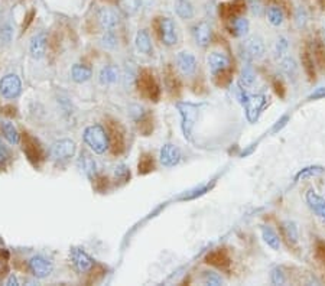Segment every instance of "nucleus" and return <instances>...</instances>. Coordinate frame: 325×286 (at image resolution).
<instances>
[{"label": "nucleus", "instance_id": "1", "mask_svg": "<svg viewBox=\"0 0 325 286\" xmlns=\"http://www.w3.org/2000/svg\"><path fill=\"white\" fill-rule=\"evenodd\" d=\"M237 100L240 101V104L244 107L246 113V119L249 123H256L260 117V114L263 113V110L266 109L269 98L265 94H249L243 87H237Z\"/></svg>", "mask_w": 325, "mask_h": 286}, {"label": "nucleus", "instance_id": "2", "mask_svg": "<svg viewBox=\"0 0 325 286\" xmlns=\"http://www.w3.org/2000/svg\"><path fill=\"white\" fill-rule=\"evenodd\" d=\"M84 142L85 145L93 150L97 155H103L106 150L110 148V139H108V132L100 124H93L88 126L84 130Z\"/></svg>", "mask_w": 325, "mask_h": 286}, {"label": "nucleus", "instance_id": "3", "mask_svg": "<svg viewBox=\"0 0 325 286\" xmlns=\"http://www.w3.org/2000/svg\"><path fill=\"white\" fill-rule=\"evenodd\" d=\"M200 107L201 106L195 103H187V101L176 103V109L181 116V129L187 140H192V132L200 116Z\"/></svg>", "mask_w": 325, "mask_h": 286}, {"label": "nucleus", "instance_id": "4", "mask_svg": "<svg viewBox=\"0 0 325 286\" xmlns=\"http://www.w3.org/2000/svg\"><path fill=\"white\" fill-rule=\"evenodd\" d=\"M137 87L142 95L149 98L152 101H158L161 97V87L159 82L156 80L155 74L150 69L145 68L140 71L137 77Z\"/></svg>", "mask_w": 325, "mask_h": 286}, {"label": "nucleus", "instance_id": "5", "mask_svg": "<svg viewBox=\"0 0 325 286\" xmlns=\"http://www.w3.org/2000/svg\"><path fill=\"white\" fill-rule=\"evenodd\" d=\"M22 149L27 161L33 166H39L45 161V150L42 148L41 142L29 133L22 135Z\"/></svg>", "mask_w": 325, "mask_h": 286}, {"label": "nucleus", "instance_id": "6", "mask_svg": "<svg viewBox=\"0 0 325 286\" xmlns=\"http://www.w3.org/2000/svg\"><path fill=\"white\" fill-rule=\"evenodd\" d=\"M77 145L71 139H59L49 148V156L55 162H65L75 155Z\"/></svg>", "mask_w": 325, "mask_h": 286}, {"label": "nucleus", "instance_id": "7", "mask_svg": "<svg viewBox=\"0 0 325 286\" xmlns=\"http://www.w3.org/2000/svg\"><path fill=\"white\" fill-rule=\"evenodd\" d=\"M108 139H110V149L113 155H120L126 149V137H124V130L122 124L114 120L108 122Z\"/></svg>", "mask_w": 325, "mask_h": 286}, {"label": "nucleus", "instance_id": "8", "mask_svg": "<svg viewBox=\"0 0 325 286\" xmlns=\"http://www.w3.org/2000/svg\"><path fill=\"white\" fill-rule=\"evenodd\" d=\"M158 35L165 46H174L178 42V32L174 20L171 17H159L158 20Z\"/></svg>", "mask_w": 325, "mask_h": 286}, {"label": "nucleus", "instance_id": "9", "mask_svg": "<svg viewBox=\"0 0 325 286\" xmlns=\"http://www.w3.org/2000/svg\"><path fill=\"white\" fill-rule=\"evenodd\" d=\"M243 49V58L246 61H255V59H260L265 56L266 48H265V42L260 36H250L247 38L244 43L242 45Z\"/></svg>", "mask_w": 325, "mask_h": 286}, {"label": "nucleus", "instance_id": "10", "mask_svg": "<svg viewBox=\"0 0 325 286\" xmlns=\"http://www.w3.org/2000/svg\"><path fill=\"white\" fill-rule=\"evenodd\" d=\"M22 93V81L16 74H7L0 80V94L7 100H14Z\"/></svg>", "mask_w": 325, "mask_h": 286}, {"label": "nucleus", "instance_id": "11", "mask_svg": "<svg viewBox=\"0 0 325 286\" xmlns=\"http://www.w3.org/2000/svg\"><path fill=\"white\" fill-rule=\"evenodd\" d=\"M71 262L74 269L78 273H87L90 272L94 268V260L91 259L82 249L80 247H72L69 252Z\"/></svg>", "mask_w": 325, "mask_h": 286}, {"label": "nucleus", "instance_id": "12", "mask_svg": "<svg viewBox=\"0 0 325 286\" xmlns=\"http://www.w3.org/2000/svg\"><path fill=\"white\" fill-rule=\"evenodd\" d=\"M27 268H29L30 273H32L35 278H38V279H45V278H48V276L52 273V271H54L52 263L48 259H45L43 256H39V255L29 259V262H27Z\"/></svg>", "mask_w": 325, "mask_h": 286}, {"label": "nucleus", "instance_id": "13", "mask_svg": "<svg viewBox=\"0 0 325 286\" xmlns=\"http://www.w3.org/2000/svg\"><path fill=\"white\" fill-rule=\"evenodd\" d=\"M95 16H97L98 25L104 30H114L119 25V20H120L117 12L114 9H111V7H106V6L100 7L97 10Z\"/></svg>", "mask_w": 325, "mask_h": 286}, {"label": "nucleus", "instance_id": "14", "mask_svg": "<svg viewBox=\"0 0 325 286\" xmlns=\"http://www.w3.org/2000/svg\"><path fill=\"white\" fill-rule=\"evenodd\" d=\"M182 159V153L181 149L175 146L174 143H165L162 149L159 152V161L165 168H172L181 162Z\"/></svg>", "mask_w": 325, "mask_h": 286}, {"label": "nucleus", "instance_id": "15", "mask_svg": "<svg viewBox=\"0 0 325 286\" xmlns=\"http://www.w3.org/2000/svg\"><path fill=\"white\" fill-rule=\"evenodd\" d=\"M176 67L179 69V72L182 75H194L197 72V68H198V61L194 55L191 52H187V51H182L179 54L176 55Z\"/></svg>", "mask_w": 325, "mask_h": 286}, {"label": "nucleus", "instance_id": "16", "mask_svg": "<svg viewBox=\"0 0 325 286\" xmlns=\"http://www.w3.org/2000/svg\"><path fill=\"white\" fill-rule=\"evenodd\" d=\"M46 46H48V35L45 32H38L29 41V54L33 59H42L46 54Z\"/></svg>", "mask_w": 325, "mask_h": 286}, {"label": "nucleus", "instance_id": "17", "mask_svg": "<svg viewBox=\"0 0 325 286\" xmlns=\"http://www.w3.org/2000/svg\"><path fill=\"white\" fill-rule=\"evenodd\" d=\"M205 263L218 268V269H229L230 268V255L226 249H216L211 250L207 256H205Z\"/></svg>", "mask_w": 325, "mask_h": 286}, {"label": "nucleus", "instance_id": "18", "mask_svg": "<svg viewBox=\"0 0 325 286\" xmlns=\"http://www.w3.org/2000/svg\"><path fill=\"white\" fill-rule=\"evenodd\" d=\"M208 68L211 75L214 77L217 74L230 68V58L224 52H211L208 55Z\"/></svg>", "mask_w": 325, "mask_h": 286}, {"label": "nucleus", "instance_id": "19", "mask_svg": "<svg viewBox=\"0 0 325 286\" xmlns=\"http://www.w3.org/2000/svg\"><path fill=\"white\" fill-rule=\"evenodd\" d=\"M192 36H194V39H195L198 46H201V48L208 46L210 42H211V36H213L211 26L207 22L197 23L195 26L192 27Z\"/></svg>", "mask_w": 325, "mask_h": 286}, {"label": "nucleus", "instance_id": "20", "mask_svg": "<svg viewBox=\"0 0 325 286\" xmlns=\"http://www.w3.org/2000/svg\"><path fill=\"white\" fill-rule=\"evenodd\" d=\"M246 9V0H233L227 4H221L220 6V14L224 19H234L237 16H242V13Z\"/></svg>", "mask_w": 325, "mask_h": 286}, {"label": "nucleus", "instance_id": "21", "mask_svg": "<svg viewBox=\"0 0 325 286\" xmlns=\"http://www.w3.org/2000/svg\"><path fill=\"white\" fill-rule=\"evenodd\" d=\"M305 200H307V203L310 205V208H311L312 211L318 216V217L321 218L323 221H325V200L320 195V194H317L315 190H310L307 192V195H305Z\"/></svg>", "mask_w": 325, "mask_h": 286}, {"label": "nucleus", "instance_id": "22", "mask_svg": "<svg viewBox=\"0 0 325 286\" xmlns=\"http://www.w3.org/2000/svg\"><path fill=\"white\" fill-rule=\"evenodd\" d=\"M281 233H282V237L286 240L288 246L298 245L299 233L297 223H294V221H291V220L282 221V223H281Z\"/></svg>", "mask_w": 325, "mask_h": 286}, {"label": "nucleus", "instance_id": "23", "mask_svg": "<svg viewBox=\"0 0 325 286\" xmlns=\"http://www.w3.org/2000/svg\"><path fill=\"white\" fill-rule=\"evenodd\" d=\"M301 62H302V68L305 71L307 77L310 81H315V77H317V69H315V59L312 56L311 49L308 46H305L301 52Z\"/></svg>", "mask_w": 325, "mask_h": 286}, {"label": "nucleus", "instance_id": "24", "mask_svg": "<svg viewBox=\"0 0 325 286\" xmlns=\"http://www.w3.org/2000/svg\"><path fill=\"white\" fill-rule=\"evenodd\" d=\"M135 45H136V49H137L140 54L152 55V52H153L152 41H150V36L146 29H140V30L136 33Z\"/></svg>", "mask_w": 325, "mask_h": 286}, {"label": "nucleus", "instance_id": "25", "mask_svg": "<svg viewBox=\"0 0 325 286\" xmlns=\"http://www.w3.org/2000/svg\"><path fill=\"white\" fill-rule=\"evenodd\" d=\"M78 165L81 168V171L88 178H94L97 174V164L95 161L91 158V155L87 150H81L80 152V159H78Z\"/></svg>", "mask_w": 325, "mask_h": 286}, {"label": "nucleus", "instance_id": "26", "mask_svg": "<svg viewBox=\"0 0 325 286\" xmlns=\"http://www.w3.org/2000/svg\"><path fill=\"white\" fill-rule=\"evenodd\" d=\"M93 77V71L90 67L82 65V64H74L71 68V78L72 81H75L77 84H82L91 80Z\"/></svg>", "mask_w": 325, "mask_h": 286}, {"label": "nucleus", "instance_id": "27", "mask_svg": "<svg viewBox=\"0 0 325 286\" xmlns=\"http://www.w3.org/2000/svg\"><path fill=\"white\" fill-rule=\"evenodd\" d=\"M174 9H175V13L178 14L182 20H190V19L194 17V14H195L194 4L191 3V0H175Z\"/></svg>", "mask_w": 325, "mask_h": 286}, {"label": "nucleus", "instance_id": "28", "mask_svg": "<svg viewBox=\"0 0 325 286\" xmlns=\"http://www.w3.org/2000/svg\"><path fill=\"white\" fill-rule=\"evenodd\" d=\"M249 29H250V23L243 16H237V17L231 19L230 32L234 36L243 38V36H246L249 33Z\"/></svg>", "mask_w": 325, "mask_h": 286}, {"label": "nucleus", "instance_id": "29", "mask_svg": "<svg viewBox=\"0 0 325 286\" xmlns=\"http://www.w3.org/2000/svg\"><path fill=\"white\" fill-rule=\"evenodd\" d=\"M120 78V74H119V69L114 65H106L103 67L100 74H98V81L103 85H108V84H114V82L119 81Z\"/></svg>", "mask_w": 325, "mask_h": 286}, {"label": "nucleus", "instance_id": "30", "mask_svg": "<svg viewBox=\"0 0 325 286\" xmlns=\"http://www.w3.org/2000/svg\"><path fill=\"white\" fill-rule=\"evenodd\" d=\"M312 56L315 59V64L320 68H325V42L321 38H315L312 42Z\"/></svg>", "mask_w": 325, "mask_h": 286}, {"label": "nucleus", "instance_id": "31", "mask_svg": "<svg viewBox=\"0 0 325 286\" xmlns=\"http://www.w3.org/2000/svg\"><path fill=\"white\" fill-rule=\"evenodd\" d=\"M256 81V72L252 67V64L249 61H246V65L242 69V74H240V80H239V85L243 87V88H249L252 87Z\"/></svg>", "mask_w": 325, "mask_h": 286}, {"label": "nucleus", "instance_id": "32", "mask_svg": "<svg viewBox=\"0 0 325 286\" xmlns=\"http://www.w3.org/2000/svg\"><path fill=\"white\" fill-rule=\"evenodd\" d=\"M262 237H263V242L269 246L273 250H279L281 247V239L278 236V233L275 232L272 227L269 226H262Z\"/></svg>", "mask_w": 325, "mask_h": 286}, {"label": "nucleus", "instance_id": "33", "mask_svg": "<svg viewBox=\"0 0 325 286\" xmlns=\"http://www.w3.org/2000/svg\"><path fill=\"white\" fill-rule=\"evenodd\" d=\"M281 71L289 80H295L298 75V65L292 56H285L281 61Z\"/></svg>", "mask_w": 325, "mask_h": 286}, {"label": "nucleus", "instance_id": "34", "mask_svg": "<svg viewBox=\"0 0 325 286\" xmlns=\"http://www.w3.org/2000/svg\"><path fill=\"white\" fill-rule=\"evenodd\" d=\"M1 130H3V135L6 137V140H7L10 145H17V143L20 142V135H19V132L16 130L13 123L4 122L1 124Z\"/></svg>", "mask_w": 325, "mask_h": 286}, {"label": "nucleus", "instance_id": "35", "mask_svg": "<svg viewBox=\"0 0 325 286\" xmlns=\"http://www.w3.org/2000/svg\"><path fill=\"white\" fill-rule=\"evenodd\" d=\"M137 168H139V174H142V175H146V174H149L152 172L153 169H155V159H153V155L152 153H143L142 156H140V159H139V165H137Z\"/></svg>", "mask_w": 325, "mask_h": 286}, {"label": "nucleus", "instance_id": "36", "mask_svg": "<svg viewBox=\"0 0 325 286\" xmlns=\"http://www.w3.org/2000/svg\"><path fill=\"white\" fill-rule=\"evenodd\" d=\"M285 13L281 6H271L268 9V20L273 26H281L284 23Z\"/></svg>", "mask_w": 325, "mask_h": 286}, {"label": "nucleus", "instance_id": "37", "mask_svg": "<svg viewBox=\"0 0 325 286\" xmlns=\"http://www.w3.org/2000/svg\"><path fill=\"white\" fill-rule=\"evenodd\" d=\"M323 172H324V168H323V166H318V165H315V166H307V168L301 169L298 174L295 175V182L308 179V178L317 177V175H320V174H323Z\"/></svg>", "mask_w": 325, "mask_h": 286}, {"label": "nucleus", "instance_id": "38", "mask_svg": "<svg viewBox=\"0 0 325 286\" xmlns=\"http://www.w3.org/2000/svg\"><path fill=\"white\" fill-rule=\"evenodd\" d=\"M166 77H165V81H166V88L172 93V94H175L179 91V88H181V84H179V80L176 78L175 72H174V69L171 68V67H168L166 68V74H165Z\"/></svg>", "mask_w": 325, "mask_h": 286}, {"label": "nucleus", "instance_id": "39", "mask_svg": "<svg viewBox=\"0 0 325 286\" xmlns=\"http://www.w3.org/2000/svg\"><path fill=\"white\" fill-rule=\"evenodd\" d=\"M101 45L106 49H114L117 46V38L114 30H104V35L101 36Z\"/></svg>", "mask_w": 325, "mask_h": 286}, {"label": "nucleus", "instance_id": "40", "mask_svg": "<svg viewBox=\"0 0 325 286\" xmlns=\"http://www.w3.org/2000/svg\"><path fill=\"white\" fill-rule=\"evenodd\" d=\"M288 48H289V42L285 36H279L278 41L275 43V55L278 58H284L285 54L288 52Z\"/></svg>", "mask_w": 325, "mask_h": 286}, {"label": "nucleus", "instance_id": "41", "mask_svg": "<svg viewBox=\"0 0 325 286\" xmlns=\"http://www.w3.org/2000/svg\"><path fill=\"white\" fill-rule=\"evenodd\" d=\"M231 75H233V71L230 68L226 69V71L214 75V82H216L218 87H226V85H229L231 82Z\"/></svg>", "mask_w": 325, "mask_h": 286}, {"label": "nucleus", "instance_id": "42", "mask_svg": "<svg viewBox=\"0 0 325 286\" xmlns=\"http://www.w3.org/2000/svg\"><path fill=\"white\" fill-rule=\"evenodd\" d=\"M314 255H315V259L318 260L321 265H324L325 266V242L324 240H317V242H315Z\"/></svg>", "mask_w": 325, "mask_h": 286}, {"label": "nucleus", "instance_id": "43", "mask_svg": "<svg viewBox=\"0 0 325 286\" xmlns=\"http://www.w3.org/2000/svg\"><path fill=\"white\" fill-rule=\"evenodd\" d=\"M271 281L273 285H284L285 284V272H284V268H281V266H276L275 269H272L271 273Z\"/></svg>", "mask_w": 325, "mask_h": 286}, {"label": "nucleus", "instance_id": "44", "mask_svg": "<svg viewBox=\"0 0 325 286\" xmlns=\"http://www.w3.org/2000/svg\"><path fill=\"white\" fill-rule=\"evenodd\" d=\"M203 281L205 285H213V286L223 285V278L218 276V275L214 272H204Z\"/></svg>", "mask_w": 325, "mask_h": 286}, {"label": "nucleus", "instance_id": "45", "mask_svg": "<svg viewBox=\"0 0 325 286\" xmlns=\"http://www.w3.org/2000/svg\"><path fill=\"white\" fill-rule=\"evenodd\" d=\"M210 188H211L210 185H204V187H200V188H195V190L188 191V192H185L184 195H181L179 200H192V198H197V197H200V195L205 194Z\"/></svg>", "mask_w": 325, "mask_h": 286}, {"label": "nucleus", "instance_id": "46", "mask_svg": "<svg viewBox=\"0 0 325 286\" xmlns=\"http://www.w3.org/2000/svg\"><path fill=\"white\" fill-rule=\"evenodd\" d=\"M114 177H116L117 181H122L123 184H124V182H127L130 179V171H129V168L126 165H120V166L116 168Z\"/></svg>", "mask_w": 325, "mask_h": 286}, {"label": "nucleus", "instance_id": "47", "mask_svg": "<svg viewBox=\"0 0 325 286\" xmlns=\"http://www.w3.org/2000/svg\"><path fill=\"white\" fill-rule=\"evenodd\" d=\"M295 22H297V26L304 27L308 22V13L304 7H298L295 10Z\"/></svg>", "mask_w": 325, "mask_h": 286}, {"label": "nucleus", "instance_id": "48", "mask_svg": "<svg viewBox=\"0 0 325 286\" xmlns=\"http://www.w3.org/2000/svg\"><path fill=\"white\" fill-rule=\"evenodd\" d=\"M249 9H250L252 13L256 14V16H260V14L263 13V10H265L263 3L260 0H249Z\"/></svg>", "mask_w": 325, "mask_h": 286}, {"label": "nucleus", "instance_id": "49", "mask_svg": "<svg viewBox=\"0 0 325 286\" xmlns=\"http://www.w3.org/2000/svg\"><path fill=\"white\" fill-rule=\"evenodd\" d=\"M272 85H273V90H275V93L279 95L281 98H284L285 94H286V88H285V84L282 80H279V78H275L273 82H272Z\"/></svg>", "mask_w": 325, "mask_h": 286}, {"label": "nucleus", "instance_id": "50", "mask_svg": "<svg viewBox=\"0 0 325 286\" xmlns=\"http://www.w3.org/2000/svg\"><path fill=\"white\" fill-rule=\"evenodd\" d=\"M9 158H10L9 149L3 143H0V166H3V165L6 164L9 161Z\"/></svg>", "mask_w": 325, "mask_h": 286}, {"label": "nucleus", "instance_id": "51", "mask_svg": "<svg viewBox=\"0 0 325 286\" xmlns=\"http://www.w3.org/2000/svg\"><path fill=\"white\" fill-rule=\"evenodd\" d=\"M320 98H325V87L315 88L311 94L308 95V100H320Z\"/></svg>", "mask_w": 325, "mask_h": 286}, {"label": "nucleus", "instance_id": "52", "mask_svg": "<svg viewBox=\"0 0 325 286\" xmlns=\"http://www.w3.org/2000/svg\"><path fill=\"white\" fill-rule=\"evenodd\" d=\"M286 122H289V116L288 114H285V116H282L278 122H276V124L273 126V129H272V133H276L278 130H281L284 126H286Z\"/></svg>", "mask_w": 325, "mask_h": 286}, {"label": "nucleus", "instance_id": "53", "mask_svg": "<svg viewBox=\"0 0 325 286\" xmlns=\"http://www.w3.org/2000/svg\"><path fill=\"white\" fill-rule=\"evenodd\" d=\"M6 285H9V286H17V285H19V281H17L16 275H13V273H12V275L9 276V279L6 281Z\"/></svg>", "mask_w": 325, "mask_h": 286}]
</instances>
